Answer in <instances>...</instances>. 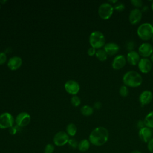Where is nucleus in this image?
Segmentation results:
<instances>
[{
  "label": "nucleus",
  "instance_id": "39",
  "mask_svg": "<svg viewBox=\"0 0 153 153\" xmlns=\"http://www.w3.org/2000/svg\"><path fill=\"white\" fill-rule=\"evenodd\" d=\"M151 39H152V42H153V36L152 37V38H151Z\"/></svg>",
  "mask_w": 153,
  "mask_h": 153
},
{
  "label": "nucleus",
  "instance_id": "16",
  "mask_svg": "<svg viewBox=\"0 0 153 153\" xmlns=\"http://www.w3.org/2000/svg\"><path fill=\"white\" fill-rule=\"evenodd\" d=\"M127 62L132 66H136L138 64L140 60V56L139 55V53L133 50L128 51V53L127 54L126 57Z\"/></svg>",
  "mask_w": 153,
  "mask_h": 153
},
{
  "label": "nucleus",
  "instance_id": "30",
  "mask_svg": "<svg viewBox=\"0 0 153 153\" xmlns=\"http://www.w3.org/2000/svg\"><path fill=\"white\" fill-rule=\"evenodd\" d=\"M7 60V56L5 53L0 52V65H2L5 63Z\"/></svg>",
  "mask_w": 153,
  "mask_h": 153
},
{
  "label": "nucleus",
  "instance_id": "4",
  "mask_svg": "<svg viewBox=\"0 0 153 153\" xmlns=\"http://www.w3.org/2000/svg\"><path fill=\"white\" fill-rule=\"evenodd\" d=\"M105 37L103 33L100 31H94L89 36V42L91 47L96 49H100L105 45Z\"/></svg>",
  "mask_w": 153,
  "mask_h": 153
},
{
  "label": "nucleus",
  "instance_id": "18",
  "mask_svg": "<svg viewBox=\"0 0 153 153\" xmlns=\"http://www.w3.org/2000/svg\"><path fill=\"white\" fill-rule=\"evenodd\" d=\"M22 65V60L19 56H13L8 61V67L12 71L18 69Z\"/></svg>",
  "mask_w": 153,
  "mask_h": 153
},
{
  "label": "nucleus",
  "instance_id": "41",
  "mask_svg": "<svg viewBox=\"0 0 153 153\" xmlns=\"http://www.w3.org/2000/svg\"><path fill=\"white\" fill-rule=\"evenodd\" d=\"M0 8H1V6H0Z\"/></svg>",
  "mask_w": 153,
  "mask_h": 153
},
{
  "label": "nucleus",
  "instance_id": "40",
  "mask_svg": "<svg viewBox=\"0 0 153 153\" xmlns=\"http://www.w3.org/2000/svg\"><path fill=\"white\" fill-rule=\"evenodd\" d=\"M152 25H153V20H152Z\"/></svg>",
  "mask_w": 153,
  "mask_h": 153
},
{
  "label": "nucleus",
  "instance_id": "6",
  "mask_svg": "<svg viewBox=\"0 0 153 153\" xmlns=\"http://www.w3.org/2000/svg\"><path fill=\"white\" fill-rule=\"evenodd\" d=\"M14 120L12 115L8 112H4L0 115V128L5 129L11 128Z\"/></svg>",
  "mask_w": 153,
  "mask_h": 153
},
{
  "label": "nucleus",
  "instance_id": "12",
  "mask_svg": "<svg viewBox=\"0 0 153 153\" xmlns=\"http://www.w3.org/2000/svg\"><path fill=\"white\" fill-rule=\"evenodd\" d=\"M30 122V115L25 112L19 113L16 118V123L19 127H25Z\"/></svg>",
  "mask_w": 153,
  "mask_h": 153
},
{
  "label": "nucleus",
  "instance_id": "33",
  "mask_svg": "<svg viewBox=\"0 0 153 153\" xmlns=\"http://www.w3.org/2000/svg\"><path fill=\"white\" fill-rule=\"evenodd\" d=\"M134 42H132V41H129L127 44V48L130 51H133V48L134 47Z\"/></svg>",
  "mask_w": 153,
  "mask_h": 153
},
{
  "label": "nucleus",
  "instance_id": "15",
  "mask_svg": "<svg viewBox=\"0 0 153 153\" xmlns=\"http://www.w3.org/2000/svg\"><path fill=\"white\" fill-rule=\"evenodd\" d=\"M153 94L150 90H144L139 95V101L141 105L144 106L149 104L152 100Z\"/></svg>",
  "mask_w": 153,
  "mask_h": 153
},
{
  "label": "nucleus",
  "instance_id": "35",
  "mask_svg": "<svg viewBox=\"0 0 153 153\" xmlns=\"http://www.w3.org/2000/svg\"><path fill=\"white\" fill-rule=\"evenodd\" d=\"M101 107H102V103L99 102H96L94 104V108L96 109H99L101 108Z\"/></svg>",
  "mask_w": 153,
  "mask_h": 153
},
{
  "label": "nucleus",
  "instance_id": "7",
  "mask_svg": "<svg viewBox=\"0 0 153 153\" xmlns=\"http://www.w3.org/2000/svg\"><path fill=\"white\" fill-rule=\"evenodd\" d=\"M69 135L65 131L57 132L53 137V143L56 146H63L68 143Z\"/></svg>",
  "mask_w": 153,
  "mask_h": 153
},
{
  "label": "nucleus",
  "instance_id": "37",
  "mask_svg": "<svg viewBox=\"0 0 153 153\" xmlns=\"http://www.w3.org/2000/svg\"><path fill=\"white\" fill-rule=\"evenodd\" d=\"M150 60H151V62L153 63V53H152V55L151 56V57H150Z\"/></svg>",
  "mask_w": 153,
  "mask_h": 153
},
{
  "label": "nucleus",
  "instance_id": "2",
  "mask_svg": "<svg viewBox=\"0 0 153 153\" xmlns=\"http://www.w3.org/2000/svg\"><path fill=\"white\" fill-rule=\"evenodd\" d=\"M124 85L127 87L135 88L139 87L143 82L142 75L135 71H128L123 76Z\"/></svg>",
  "mask_w": 153,
  "mask_h": 153
},
{
  "label": "nucleus",
  "instance_id": "14",
  "mask_svg": "<svg viewBox=\"0 0 153 153\" xmlns=\"http://www.w3.org/2000/svg\"><path fill=\"white\" fill-rule=\"evenodd\" d=\"M126 57L123 54H119L114 58L112 62V67L114 69L119 70L126 65Z\"/></svg>",
  "mask_w": 153,
  "mask_h": 153
},
{
  "label": "nucleus",
  "instance_id": "29",
  "mask_svg": "<svg viewBox=\"0 0 153 153\" xmlns=\"http://www.w3.org/2000/svg\"><path fill=\"white\" fill-rule=\"evenodd\" d=\"M69 145L72 147V148H78V142H77L76 140L74 139H69L68 143Z\"/></svg>",
  "mask_w": 153,
  "mask_h": 153
},
{
  "label": "nucleus",
  "instance_id": "36",
  "mask_svg": "<svg viewBox=\"0 0 153 153\" xmlns=\"http://www.w3.org/2000/svg\"><path fill=\"white\" fill-rule=\"evenodd\" d=\"M131 153H142L139 150H137V149H136V150H133V151H132L131 152Z\"/></svg>",
  "mask_w": 153,
  "mask_h": 153
},
{
  "label": "nucleus",
  "instance_id": "22",
  "mask_svg": "<svg viewBox=\"0 0 153 153\" xmlns=\"http://www.w3.org/2000/svg\"><path fill=\"white\" fill-rule=\"evenodd\" d=\"M77 127L74 123L69 124L66 127V133L70 136H74L76 134Z\"/></svg>",
  "mask_w": 153,
  "mask_h": 153
},
{
  "label": "nucleus",
  "instance_id": "26",
  "mask_svg": "<svg viewBox=\"0 0 153 153\" xmlns=\"http://www.w3.org/2000/svg\"><path fill=\"white\" fill-rule=\"evenodd\" d=\"M71 103L74 106H78L81 104V99L77 96H73L71 98Z\"/></svg>",
  "mask_w": 153,
  "mask_h": 153
},
{
  "label": "nucleus",
  "instance_id": "34",
  "mask_svg": "<svg viewBox=\"0 0 153 153\" xmlns=\"http://www.w3.org/2000/svg\"><path fill=\"white\" fill-rule=\"evenodd\" d=\"M136 126H137V127L139 129H140V128L144 127L145 126L143 120H139V121L137 122Z\"/></svg>",
  "mask_w": 153,
  "mask_h": 153
},
{
  "label": "nucleus",
  "instance_id": "32",
  "mask_svg": "<svg viewBox=\"0 0 153 153\" xmlns=\"http://www.w3.org/2000/svg\"><path fill=\"white\" fill-rule=\"evenodd\" d=\"M96 48H93V47H90V48L88 49V50H87V54H88V55L90 56H94V54H96Z\"/></svg>",
  "mask_w": 153,
  "mask_h": 153
},
{
  "label": "nucleus",
  "instance_id": "31",
  "mask_svg": "<svg viewBox=\"0 0 153 153\" xmlns=\"http://www.w3.org/2000/svg\"><path fill=\"white\" fill-rule=\"evenodd\" d=\"M147 148L151 153H153V137L147 143Z\"/></svg>",
  "mask_w": 153,
  "mask_h": 153
},
{
  "label": "nucleus",
  "instance_id": "11",
  "mask_svg": "<svg viewBox=\"0 0 153 153\" xmlns=\"http://www.w3.org/2000/svg\"><path fill=\"white\" fill-rule=\"evenodd\" d=\"M138 134L140 139L142 142L148 143L152 138L153 132L151 128L145 126L144 127L139 129Z\"/></svg>",
  "mask_w": 153,
  "mask_h": 153
},
{
  "label": "nucleus",
  "instance_id": "23",
  "mask_svg": "<svg viewBox=\"0 0 153 153\" xmlns=\"http://www.w3.org/2000/svg\"><path fill=\"white\" fill-rule=\"evenodd\" d=\"M81 113L84 116H90L93 113V108L88 105H84L81 108Z\"/></svg>",
  "mask_w": 153,
  "mask_h": 153
},
{
  "label": "nucleus",
  "instance_id": "24",
  "mask_svg": "<svg viewBox=\"0 0 153 153\" xmlns=\"http://www.w3.org/2000/svg\"><path fill=\"white\" fill-rule=\"evenodd\" d=\"M119 93L122 97H127L129 94L128 87L125 85H121L119 89Z\"/></svg>",
  "mask_w": 153,
  "mask_h": 153
},
{
  "label": "nucleus",
  "instance_id": "25",
  "mask_svg": "<svg viewBox=\"0 0 153 153\" xmlns=\"http://www.w3.org/2000/svg\"><path fill=\"white\" fill-rule=\"evenodd\" d=\"M113 7H114V10L118 12L123 11L125 9V4L121 2H117L115 4H114Z\"/></svg>",
  "mask_w": 153,
  "mask_h": 153
},
{
  "label": "nucleus",
  "instance_id": "5",
  "mask_svg": "<svg viewBox=\"0 0 153 153\" xmlns=\"http://www.w3.org/2000/svg\"><path fill=\"white\" fill-rule=\"evenodd\" d=\"M114 7L109 2L102 3L98 8V14L103 20L109 19L114 13Z\"/></svg>",
  "mask_w": 153,
  "mask_h": 153
},
{
  "label": "nucleus",
  "instance_id": "13",
  "mask_svg": "<svg viewBox=\"0 0 153 153\" xmlns=\"http://www.w3.org/2000/svg\"><path fill=\"white\" fill-rule=\"evenodd\" d=\"M65 88L68 93L74 96L79 92L80 87L76 81L74 80H69L65 83Z\"/></svg>",
  "mask_w": 153,
  "mask_h": 153
},
{
  "label": "nucleus",
  "instance_id": "20",
  "mask_svg": "<svg viewBox=\"0 0 153 153\" xmlns=\"http://www.w3.org/2000/svg\"><path fill=\"white\" fill-rule=\"evenodd\" d=\"M143 122L146 127L153 128V111H151L145 116Z\"/></svg>",
  "mask_w": 153,
  "mask_h": 153
},
{
  "label": "nucleus",
  "instance_id": "27",
  "mask_svg": "<svg viewBox=\"0 0 153 153\" xmlns=\"http://www.w3.org/2000/svg\"><path fill=\"white\" fill-rule=\"evenodd\" d=\"M55 149L54 145L48 143L44 148V153H53Z\"/></svg>",
  "mask_w": 153,
  "mask_h": 153
},
{
  "label": "nucleus",
  "instance_id": "1",
  "mask_svg": "<svg viewBox=\"0 0 153 153\" xmlns=\"http://www.w3.org/2000/svg\"><path fill=\"white\" fill-rule=\"evenodd\" d=\"M109 131L104 127H97L90 133L88 140L94 146H100L107 142L109 139Z\"/></svg>",
  "mask_w": 153,
  "mask_h": 153
},
{
  "label": "nucleus",
  "instance_id": "28",
  "mask_svg": "<svg viewBox=\"0 0 153 153\" xmlns=\"http://www.w3.org/2000/svg\"><path fill=\"white\" fill-rule=\"evenodd\" d=\"M131 4L136 7V8H139L143 6V1L141 0H131Z\"/></svg>",
  "mask_w": 153,
  "mask_h": 153
},
{
  "label": "nucleus",
  "instance_id": "17",
  "mask_svg": "<svg viewBox=\"0 0 153 153\" xmlns=\"http://www.w3.org/2000/svg\"><path fill=\"white\" fill-rule=\"evenodd\" d=\"M103 49L108 56H114L120 50V46L115 42H108L105 44Z\"/></svg>",
  "mask_w": 153,
  "mask_h": 153
},
{
  "label": "nucleus",
  "instance_id": "10",
  "mask_svg": "<svg viewBox=\"0 0 153 153\" xmlns=\"http://www.w3.org/2000/svg\"><path fill=\"white\" fill-rule=\"evenodd\" d=\"M142 17V11L139 8H133L132 9L128 16L129 22L134 25L139 23Z\"/></svg>",
  "mask_w": 153,
  "mask_h": 153
},
{
  "label": "nucleus",
  "instance_id": "8",
  "mask_svg": "<svg viewBox=\"0 0 153 153\" xmlns=\"http://www.w3.org/2000/svg\"><path fill=\"white\" fill-rule=\"evenodd\" d=\"M138 53L142 58H148L153 53V47L150 43L143 42L139 47Z\"/></svg>",
  "mask_w": 153,
  "mask_h": 153
},
{
  "label": "nucleus",
  "instance_id": "3",
  "mask_svg": "<svg viewBox=\"0 0 153 153\" xmlns=\"http://www.w3.org/2000/svg\"><path fill=\"white\" fill-rule=\"evenodd\" d=\"M137 35L143 41H148L153 36V25L145 22L140 24L137 29Z\"/></svg>",
  "mask_w": 153,
  "mask_h": 153
},
{
  "label": "nucleus",
  "instance_id": "19",
  "mask_svg": "<svg viewBox=\"0 0 153 153\" xmlns=\"http://www.w3.org/2000/svg\"><path fill=\"white\" fill-rule=\"evenodd\" d=\"M90 146V142L88 139H82L78 142V149L81 152H85L88 150Z\"/></svg>",
  "mask_w": 153,
  "mask_h": 153
},
{
  "label": "nucleus",
  "instance_id": "38",
  "mask_svg": "<svg viewBox=\"0 0 153 153\" xmlns=\"http://www.w3.org/2000/svg\"><path fill=\"white\" fill-rule=\"evenodd\" d=\"M151 9H152V10L153 11V2H152V4H151Z\"/></svg>",
  "mask_w": 153,
  "mask_h": 153
},
{
  "label": "nucleus",
  "instance_id": "21",
  "mask_svg": "<svg viewBox=\"0 0 153 153\" xmlns=\"http://www.w3.org/2000/svg\"><path fill=\"white\" fill-rule=\"evenodd\" d=\"M96 58L101 62L105 61L108 58V54L104 50V49H98L96 52Z\"/></svg>",
  "mask_w": 153,
  "mask_h": 153
},
{
  "label": "nucleus",
  "instance_id": "9",
  "mask_svg": "<svg viewBox=\"0 0 153 153\" xmlns=\"http://www.w3.org/2000/svg\"><path fill=\"white\" fill-rule=\"evenodd\" d=\"M139 70L143 74H147L151 71L152 63L148 58H141L137 64Z\"/></svg>",
  "mask_w": 153,
  "mask_h": 153
}]
</instances>
